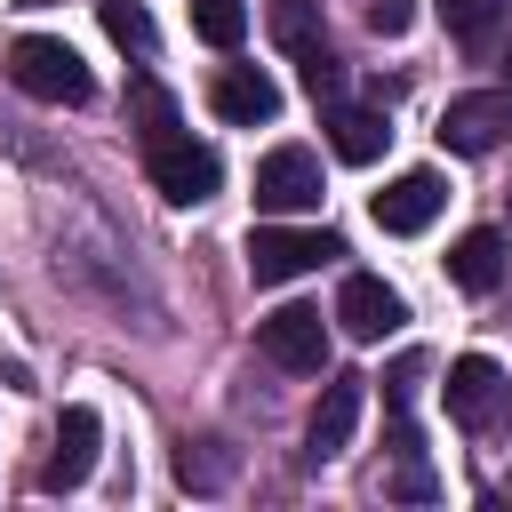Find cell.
Instances as JSON below:
<instances>
[{
	"label": "cell",
	"instance_id": "obj_1",
	"mask_svg": "<svg viewBox=\"0 0 512 512\" xmlns=\"http://www.w3.org/2000/svg\"><path fill=\"white\" fill-rule=\"evenodd\" d=\"M136 136H144V168H152V184L176 200V208H200V200H216V184H224V160L208 152V144H192V128L176 120V104L152 88V80H136Z\"/></svg>",
	"mask_w": 512,
	"mask_h": 512
},
{
	"label": "cell",
	"instance_id": "obj_2",
	"mask_svg": "<svg viewBox=\"0 0 512 512\" xmlns=\"http://www.w3.org/2000/svg\"><path fill=\"white\" fill-rule=\"evenodd\" d=\"M8 80H16L32 104H88V96H96L80 48H72V40H48V32H24V40L8 48Z\"/></svg>",
	"mask_w": 512,
	"mask_h": 512
},
{
	"label": "cell",
	"instance_id": "obj_3",
	"mask_svg": "<svg viewBox=\"0 0 512 512\" xmlns=\"http://www.w3.org/2000/svg\"><path fill=\"white\" fill-rule=\"evenodd\" d=\"M328 256H344V240H336L328 224H256V232H248V272H256L264 288H280V280H296V272H320Z\"/></svg>",
	"mask_w": 512,
	"mask_h": 512
},
{
	"label": "cell",
	"instance_id": "obj_4",
	"mask_svg": "<svg viewBox=\"0 0 512 512\" xmlns=\"http://www.w3.org/2000/svg\"><path fill=\"white\" fill-rule=\"evenodd\" d=\"M256 352H264L272 368H288V376H320V368H328V320H320V304H280V312H264V320H256Z\"/></svg>",
	"mask_w": 512,
	"mask_h": 512
},
{
	"label": "cell",
	"instance_id": "obj_5",
	"mask_svg": "<svg viewBox=\"0 0 512 512\" xmlns=\"http://www.w3.org/2000/svg\"><path fill=\"white\" fill-rule=\"evenodd\" d=\"M256 208L264 216H304L320 208V152L312 144H272L256 160Z\"/></svg>",
	"mask_w": 512,
	"mask_h": 512
},
{
	"label": "cell",
	"instance_id": "obj_6",
	"mask_svg": "<svg viewBox=\"0 0 512 512\" xmlns=\"http://www.w3.org/2000/svg\"><path fill=\"white\" fill-rule=\"evenodd\" d=\"M448 416H456L464 432H496V424L512 416V376H504L488 352H464V360L448 368Z\"/></svg>",
	"mask_w": 512,
	"mask_h": 512
},
{
	"label": "cell",
	"instance_id": "obj_7",
	"mask_svg": "<svg viewBox=\"0 0 512 512\" xmlns=\"http://www.w3.org/2000/svg\"><path fill=\"white\" fill-rule=\"evenodd\" d=\"M504 136H512V88H464V96H448V112H440V144L448 152L480 160Z\"/></svg>",
	"mask_w": 512,
	"mask_h": 512
},
{
	"label": "cell",
	"instance_id": "obj_8",
	"mask_svg": "<svg viewBox=\"0 0 512 512\" xmlns=\"http://www.w3.org/2000/svg\"><path fill=\"white\" fill-rule=\"evenodd\" d=\"M352 344H384L400 320H408V304H400V288H384L376 272H344V288H336V312H328Z\"/></svg>",
	"mask_w": 512,
	"mask_h": 512
},
{
	"label": "cell",
	"instance_id": "obj_9",
	"mask_svg": "<svg viewBox=\"0 0 512 512\" xmlns=\"http://www.w3.org/2000/svg\"><path fill=\"white\" fill-rule=\"evenodd\" d=\"M352 424H360V376H328L312 416H304V464H328L352 448Z\"/></svg>",
	"mask_w": 512,
	"mask_h": 512
},
{
	"label": "cell",
	"instance_id": "obj_10",
	"mask_svg": "<svg viewBox=\"0 0 512 512\" xmlns=\"http://www.w3.org/2000/svg\"><path fill=\"white\" fill-rule=\"evenodd\" d=\"M96 440H104L96 408H64V424H56V448H48V464H40V488H48V496L80 488V480L96 472Z\"/></svg>",
	"mask_w": 512,
	"mask_h": 512
},
{
	"label": "cell",
	"instance_id": "obj_11",
	"mask_svg": "<svg viewBox=\"0 0 512 512\" xmlns=\"http://www.w3.org/2000/svg\"><path fill=\"white\" fill-rule=\"evenodd\" d=\"M208 104H216V120H232V128H264V120L280 112V88H272V72H256V64H224L216 88H208Z\"/></svg>",
	"mask_w": 512,
	"mask_h": 512
},
{
	"label": "cell",
	"instance_id": "obj_12",
	"mask_svg": "<svg viewBox=\"0 0 512 512\" xmlns=\"http://www.w3.org/2000/svg\"><path fill=\"white\" fill-rule=\"evenodd\" d=\"M440 200H448V184H440L432 168H408V176H392V184L376 192V224L408 240V232H424V224L440 216Z\"/></svg>",
	"mask_w": 512,
	"mask_h": 512
},
{
	"label": "cell",
	"instance_id": "obj_13",
	"mask_svg": "<svg viewBox=\"0 0 512 512\" xmlns=\"http://www.w3.org/2000/svg\"><path fill=\"white\" fill-rule=\"evenodd\" d=\"M504 272H512V248H504V232H496V224H472V232L448 248V280H456L464 296H496V288H504Z\"/></svg>",
	"mask_w": 512,
	"mask_h": 512
},
{
	"label": "cell",
	"instance_id": "obj_14",
	"mask_svg": "<svg viewBox=\"0 0 512 512\" xmlns=\"http://www.w3.org/2000/svg\"><path fill=\"white\" fill-rule=\"evenodd\" d=\"M328 144H336V160H352V168H368L384 144H392V128H384V112L376 104H328Z\"/></svg>",
	"mask_w": 512,
	"mask_h": 512
},
{
	"label": "cell",
	"instance_id": "obj_15",
	"mask_svg": "<svg viewBox=\"0 0 512 512\" xmlns=\"http://www.w3.org/2000/svg\"><path fill=\"white\" fill-rule=\"evenodd\" d=\"M232 472H240V448H232V440H184V448H176V480H184L192 496L232 488Z\"/></svg>",
	"mask_w": 512,
	"mask_h": 512
},
{
	"label": "cell",
	"instance_id": "obj_16",
	"mask_svg": "<svg viewBox=\"0 0 512 512\" xmlns=\"http://www.w3.org/2000/svg\"><path fill=\"white\" fill-rule=\"evenodd\" d=\"M272 40L288 48V64H304V56H320L328 48V24H320V0H272Z\"/></svg>",
	"mask_w": 512,
	"mask_h": 512
},
{
	"label": "cell",
	"instance_id": "obj_17",
	"mask_svg": "<svg viewBox=\"0 0 512 512\" xmlns=\"http://www.w3.org/2000/svg\"><path fill=\"white\" fill-rule=\"evenodd\" d=\"M504 8H512V0H440V24H448L456 48H488L496 24H504Z\"/></svg>",
	"mask_w": 512,
	"mask_h": 512
},
{
	"label": "cell",
	"instance_id": "obj_18",
	"mask_svg": "<svg viewBox=\"0 0 512 512\" xmlns=\"http://www.w3.org/2000/svg\"><path fill=\"white\" fill-rule=\"evenodd\" d=\"M192 32H200L208 48H240L248 8H240V0H192Z\"/></svg>",
	"mask_w": 512,
	"mask_h": 512
},
{
	"label": "cell",
	"instance_id": "obj_19",
	"mask_svg": "<svg viewBox=\"0 0 512 512\" xmlns=\"http://www.w3.org/2000/svg\"><path fill=\"white\" fill-rule=\"evenodd\" d=\"M104 32H112L120 48H136V56H152V48H160V32H152L144 0H104Z\"/></svg>",
	"mask_w": 512,
	"mask_h": 512
},
{
	"label": "cell",
	"instance_id": "obj_20",
	"mask_svg": "<svg viewBox=\"0 0 512 512\" xmlns=\"http://www.w3.org/2000/svg\"><path fill=\"white\" fill-rule=\"evenodd\" d=\"M296 72H304V88H312V104H336V96H344V56H336V48H320V56H304Z\"/></svg>",
	"mask_w": 512,
	"mask_h": 512
},
{
	"label": "cell",
	"instance_id": "obj_21",
	"mask_svg": "<svg viewBox=\"0 0 512 512\" xmlns=\"http://www.w3.org/2000/svg\"><path fill=\"white\" fill-rule=\"evenodd\" d=\"M416 384H424V352H408V360H400V368L384 376V392H392V408H408V400H416Z\"/></svg>",
	"mask_w": 512,
	"mask_h": 512
},
{
	"label": "cell",
	"instance_id": "obj_22",
	"mask_svg": "<svg viewBox=\"0 0 512 512\" xmlns=\"http://www.w3.org/2000/svg\"><path fill=\"white\" fill-rule=\"evenodd\" d=\"M368 32L400 40V32H408V0H376V8H368Z\"/></svg>",
	"mask_w": 512,
	"mask_h": 512
},
{
	"label": "cell",
	"instance_id": "obj_23",
	"mask_svg": "<svg viewBox=\"0 0 512 512\" xmlns=\"http://www.w3.org/2000/svg\"><path fill=\"white\" fill-rule=\"evenodd\" d=\"M504 88H512V48H504Z\"/></svg>",
	"mask_w": 512,
	"mask_h": 512
}]
</instances>
